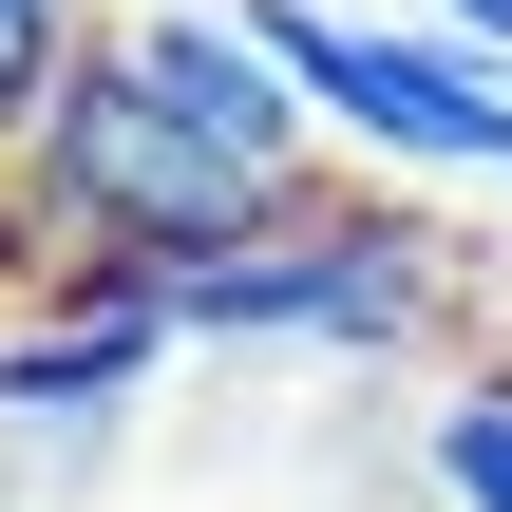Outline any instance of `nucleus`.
<instances>
[{
	"label": "nucleus",
	"instance_id": "f257e3e1",
	"mask_svg": "<svg viewBox=\"0 0 512 512\" xmlns=\"http://www.w3.org/2000/svg\"><path fill=\"white\" fill-rule=\"evenodd\" d=\"M0 171L38 190L57 266H114V285H171V266H209V247H247V228H285V209H304V171H266L228 114H190V95L133 57V19H95V38H76L57 114H38Z\"/></svg>",
	"mask_w": 512,
	"mask_h": 512
},
{
	"label": "nucleus",
	"instance_id": "f03ea898",
	"mask_svg": "<svg viewBox=\"0 0 512 512\" xmlns=\"http://www.w3.org/2000/svg\"><path fill=\"white\" fill-rule=\"evenodd\" d=\"M171 323L190 342H285V361H437L475 323V266L437 209H380V190H304L285 228L171 266Z\"/></svg>",
	"mask_w": 512,
	"mask_h": 512
},
{
	"label": "nucleus",
	"instance_id": "7ed1b4c3",
	"mask_svg": "<svg viewBox=\"0 0 512 512\" xmlns=\"http://www.w3.org/2000/svg\"><path fill=\"white\" fill-rule=\"evenodd\" d=\"M285 38V76L323 95L342 152L380 171H494L512 190V57H475L456 19H342V0H247Z\"/></svg>",
	"mask_w": 512,
	"mask_h": 512
},
{
	"label": "nucleus",
	"instance_id": "20e7f679",
	"mask_svg": "<svg viewBox=\"0 0 512 512\" xmlns=\"http://www.w3.org/2000/svg\"><path fill=\"white\" fill-rule=\"evenodd\" d=\"M171 361H190L171 285H114V266L19 285V304H0V456H95Z\"/></svg>",
	"mask_w": 512,
	"mask_h": 512
},
{
	"label": "nucleus",
	"instance_id": "39448f33",
	"mask_svg": "<svg viewBox=\"0 0 512 512\" xmlns=\"http://www.w3.org/2000/svg\"><path fill=\"white\" fill-rule=\"evenodd\" d=\"M418 475H437V512H512V342L418 418Z\"/></svg>",
	"mask_w": 512,
	"mask_h": 512
},
{
	"label": "nucleus",
	"instance_id": "423d86ee",
	"mask_svg": "<svg viewBox=\"0 0 512 512\" xmlns=\"http://www.w3.org/2000/svg\"><path fill=\"white\" fill-rule=\"evenodd\" d=\"M76 38H95L76 0H0V152H19V133L57 114V76H76Z\"/></svg>",
	"mask_w": 512,
	"mask_h": 512
},
{
	"label": "nucleus",
	"instance_id": "0eeeda50",
	"mask_svg": "<svg viewBox=\"0 0 512 512\" xmlns=\"http://www.w3.org/2000/svg\"><path fill=\"white\" fill-rule=\"evenodd\" d=\"M437 19H456V38H475V57H512V0H437Z\"/></svg>",
	"mask_w": 512,
	"mask_h": 512
},
{
	"label": "nucleus",
	"instance_id": "6e6552de",
	"mask_svg": "<svg viewBox=\"0 0 512 512\" xmlns=\"http://www.w3.org/2000/svg\"><path fill=\"white\" fill-rule=\"evenodd\" d=\"M0 512H19V456H0Z\"/></svg>",
	"mask_w": 512,
	"mask_h": 512
}]
</instances>
